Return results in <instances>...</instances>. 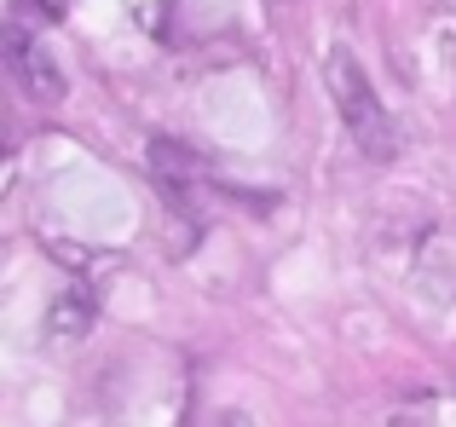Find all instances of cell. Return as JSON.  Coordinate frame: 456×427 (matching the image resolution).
<instances>
[{"mask_svg": "<svg viewBox=\"0 0 456 427\" xmlns=\"http://www.w3.org/2000/svg\"><path fill=\"white\" fill-rule=\"evenodd\" d=\"M323 87H330V99H335V110H341L346 133H353V145L364 150V157L387 162L393 150H399V127H393L387 110H381V99H376V87H370L364 64H358L346 46H335V52L323 58Z\"/></svg>", "mask_w": 456, "mask_h": 427, "instance_id": "6da1fadb", "label": "cell"}, {"mask_svg": "<svg viewBox=\"0 0 456 427\" xmlns=\"http://www.w3.org/2000/svg\"><path fill=\"white\" fill-rule=\"evenodd\" d=\"M151 173H156V185H162L167 208L185 214L191 231H197V225H202V191H208L202 162L191 157L185 145H174V139H156V145H151Z\"/></svg>", "mask_w": 456, "mask_h": 427, "instance_id": "7a4b0ae2", "label": "cell"}, {"mask_svg": "<svg viewBox=\"0 0 456 427\" xmlns=\"http://www.w3.org/2000/svg\"><path fill=\"white\" fill-rule=\"evenodd\" d=\"M0 46H6V69L23 81V93H29V99H41V104H58V99H64V76H58V64L46 58V46L35 41L23 23H6Z\"/></svg>", "mask_w": 456, "mask_h": 427, "instance_id": "3957f363", "label": "cell"}, {"mask_svg": "<svg viewBox=\"0 0 456 427\" xmlns=\"http://www.w3.org/2000/svg\"><path fill=\"white\" fill-rule=\"evenodd\" d=\"M87 318H93V306H69V301H58V312H53V324H58V329H64V335H76V329H81V324H87Z\"/></svg>", "mask_w": 456, "mask_h": 427, "instance_id": "277c9868", "label": "cell"}]
</instances>
